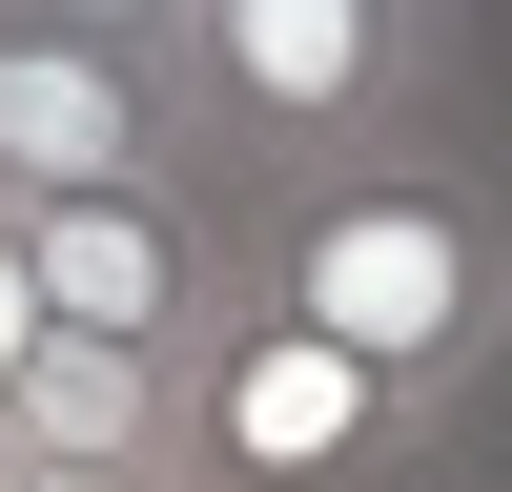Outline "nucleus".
<instances>
[{"mask_svg": "<svg viewBox=\"0 0 512 492\" xmlns=\"http://www.w3.org/2000/svg\"><path fill=\"white\" fill-rule=\"evenodd\" d=\"M246 328L369 369L410 431L472 410L492 349H512V185H492V164H451V144L246 185Z\"/></svg>", "mask_w": 512, "mask_h": 492, "instance_id": "obj_1", "label": "nucleus"}, {"mask_svg": "<svg viewBox=\"0 0 512 492\" xmlns=\"http://www.w3.org/2000/svg\"><path fill=\"white\" fill-rule=\"evenodd\" d=\"M164 82H185V144L226 185L390 164V144H431V0H205Z\"/></svg>", "mask_w": 512, "mask_h": 492, "instance_id": "obj_2", "label": "nucleus"}, {"mask_svg": "<svg viewBox=\"0 0 512 492\" xmlns=\"http://www.w3.org/2000/svg\"><path fill=\"white\" fill-rule=\"evenodd\" d=\"M21 246H41V328H103V349H164V369L246 349V185H82Z\"/></svg>", "mask_w": 512, "mask_h": 492, "instance_id": "obj_3", "label": "nucleus"}, {"mask_svg": "<svg viewBox=\"0 0 512 492\" xmlns=\"http://www.w3.org/2000/svg\"><path fill=\"white\" fill-rule=\"evenodd\" d=\"M82 185H226V164L185 144V82L144 62V41H82L41 21V0H0V205H82Z\"/></svg>", "mask_w": 512, "mask_h": 492, "instance_id": "obj_4", "label": "nucleus"}, {"mask_svg": "<svg viewBox=\"0 0 512 492\" xmlns=\"http://www.w3.org/2000/svg\"><path fill=\"white\" fill-rule=\"evenodd\" d=\"M21 472H205V369H164V349H103V328H41V369H21Z\"/></svg>", "mask_w": 512, "mask_h": 492, "instance_id": "obj_5", "label": "nucleus"}, {"mask_svg": "<svg viewBox=\"0 0 512 492\" xmlns=\"http://www.w3.org/2000/svg\"><path fill=\"white\" fill-rule=\"evenodd\" d=\"M21 369H41V246H21V205H0V431H21Z\"/></svg>", "mask_w": 512, "mask_h": 492, "instance_id": "obj_6", "label": "nucleus"}, {"mask_svg": "<svg viewBox=\"0 0 512 492\" xmlns=\"http://www.w3.org/2000/svg\"><path fill=\"white\" fill-rule=\"evenodd\" d=\"M41 21H82V41H144V62H185V21H205V0H41Z\"/></svg>", "mask_w": 512, "mask_h": 492, "instance_id": "obj_7", "label": "nucleus"}, {"mask_svg": "<svg viewBox=\"0 0 512 492\" xmlns=\"http://www.w3.org/2000/svg\"><path fill=\"white\" fill-rule=\"evenodd\" d=\"M41 492H205V472H41Z\"/></svg>", "mask_w": 512, "mask_h": 492, "instance_id": "obj_8", "label": "nucleus"}, {"mask_svg": "<svg viewBox=\"0 0 512 492\" xmlns=\"http://www.w3.org/2000/svg\"><path fill=\"white\" fill-rule=\"evenodd\" d=\"M0 492H41V472H21V451H0Z\"/></svg>", "mask_w": 512, "mask_h": 492, "instance_id": "obj_9", "label": "nucleus"}]
</instances>
